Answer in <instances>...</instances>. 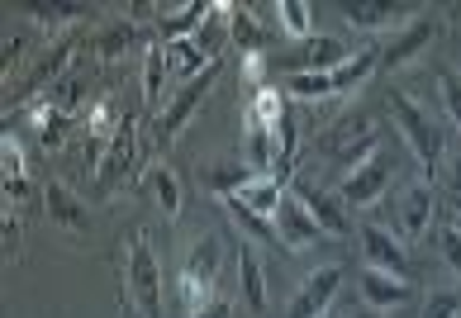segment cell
<instances>
[{
	"label": "cell",
	"instance_id": "12",
	"mask_svg": "<svg viewBox=\"0 0 461 318\" xmlns=\"http://www.w3.org/2000/svg\"><path fill=\"white\" fill-rule=\"evenodd\" d=\"M438 29H442V24H438V14H433V10H423L414 24H404L395 39L381 48V66H390V72H395V66H409V62L423 53V48L438 39Z\"/></svg>",
	"mask_w": 461,
	"mask_h": 318
},
{
	"label": "cell",
	"instance_id": "13",
	"mask_svg": "<svg viewBox=\"0 0 461 318\" xmlns=\"http://www.w3.org/2000/svg\"><path fill=\"white\" fill-rule=\"evenodd\" d=\"M319 238H323V228L314 224V214L304 209L295 195H285V205L276 214V243L285 247L290 257H295V252H304V247H314Z\"/></svg>",
	"mask_w": 461,
	"mask_h": 318
},
{
	"label": "cell",
	"instance_id": "15",
	"mask_svg": "<svg viewBox=\"0 0 461 318\" xmlns=\"http://www.w3.org/2000/svg\"><path fill=\"white\" fill-rule=\"evenodd\" d=\"M285 195H290V181H281V176H252V181H243V186H238V195H229V199H238V205L252 209L258 219L276 224Z\"/></svg>",
	"mask_w": 461,
	"mask_h": 318
},
{
	"label": "cell",
	"instance_id": "23",
	"mask_svg": "<svg viewBox=\"0 0 461 318\" xmlns=\"http://www.w3.org/2000/svg\"><path fill=\"white\" fill-rule=\"evenodd\" d=\"M143 186L152 190V199L162 205V219H181V176L167 162H152L143 172Z\"/></svg>",
	"mask_w": 461,
	"mask_h": 318
},
{
	"label": "cell",
	"instance_id": "18",
	"mask_svg": "<svg viewBox=\"0 0 461 318\" xmlns=\"http://www.w3.org/2000/svg\"><path fill=\"white\" fill-rule=\"evenodd\" d=\"M133 166V119H124V128L114 133V143L105 147V157H100V166H95V181H100V190H114L119 181H124V172Z\"/></svg>",
	"mask_w": 461,
	"mask_h": 318
},
{
	"label": "cell",
	"instance_id": "2",
	"mask_svg": "<svg viewBox=\"0 0 461 318\" xmlns=\"http://www.w3.org/2000/svg\"><path fill=\"white\" fill-rule=\"evenodd\" d=\"M124 299L133 318H162V266L152 257V233L133 228L124 247Z\"/></svg>",
	"mask_w": 461,
	"mask_h": 318
},
{
	"label": "cell",
	"instance_id": "3",
	"mask_svg": "<svg viewBox=\"0 0 461 318\" xmlns=\"http://www.w3.org/2000/svg\"><path fill=\"white\" fill-rule=\"evenodd\" d=\"M219 266H224V243H219V233H204L195 238V247L185 252V266H181V309L185 318L204 314L210 305H219Z\"/></svg>",
	"mask_w": 461,
	"mask_h": 318
},
{
	"label": "cell",
	"instance_id": "32",
	"mask_svg": "<svg viewBox=\"0 0 461 318\" xmlns=\"http://www.w3.org/2000/svg\"><path fill=\"white\" fill-rule=\"evenodd\" d=\"M0 166H5V186H29V162H24V147L20 138L5 128V143H0Z\"/></svg>",
	"mask_w": 461,
	"mask_h": 318
},
{
	"label": "cell",
	"instance_id": "14",
	"mask_svg": "<svg viewBox=\"0 0 461 318\" xmlns=\"http://www.w3.org/2000/svg\"><path fill=\"white\" fill-rule=\"evenodd\" d=\"M362 299H366V309H375V314H395V309L414 305V286L400 280V276H385V271L362 266Z\"/></svg>",
	"mask_w": 461,
	"mask_h": 318
},
{
	"label": "cell",
	"instance_id": "40",
	"mask_svg": "<svg viewBox=\"0 0 461 318\" xmlns=\"http://www.w3.org/2000/svg\"><path fill=\"white\" fill-rule=\"evenodd\" d=\"M243 76L262 91V57H243Z\"/></svg>",
	"mask_w": 461,
	"mask_h": 318
},
{
	"label": "cell",
	"instance_id": "25",
	"mask_svg": "<svg viewBox=\"0 0 461 318\" xmlns=\"http://www.w3.org/2000/svg\"><path fill=\"white\" fill-rule=\"evenodd\" d=\"M24 114H29V124H33V133H39L43 147H62V133L72 128V114H62L48 95L33 100V105H24Z\"/></svg>",
	"mask_w": 461,
	"mask_h": 318
},
{
	"label": "cell",
	"instance_id": "8",
	"mask_svg": "<svg viewBox=\"0 0 461 318\" xmlns=\"http://www.w3.org/2000/svg\"><path fill=\"white\" fill-rule=\"evenodd\" d=\"M77 48H81V33H67V39H58L48 53L33 62V72L24 76V86H20V105H33V95H39L43 86L53 91L58 81L72 72V57H77Z\"/></svg>",
	"mask_w": 461,
	"mask_h": 318
},
{
	"label": "cell",
	"instance_id": "19",
	"mask_svg": "<svg viewBox=\"0 0 461 318\" xmlns=\"http://www.w3.org/2000/svg\"><path fill=\"white\" fill-rule=\"evenodd\" d=\"M343 14H348V24H357V29H404V24H414L419 20V5H366V0H357V5H343Z\"/></svg>",
	"mask_w": 461,
	"mask_h": 318
},
{
	"label": "cell",
	"instance_id": "10",
	"mask_svg": "<svg viewBox=\"0 0 461 318\" xmlns=\"http://www.w3.org/2000/svg\"><path fill=\"white\" fill-rule=\"evenodd\" d=\"M362 257H366L371 271H385V276L409 280V252H404V238H395L390 228H381V224H362Z\"/></svg>",
	"mask_w": 461,
	"mask_h": 318
},
{
	"label": "cell",
	"instance_id": "21",
	"mask_svg": "<svg viewBox=\"0 0 461 318\" xmlns=\"http://www.w3.org/2000/svg\"><path fill=\"white\" fill-rule=\"evenodd\" d=\"M139 43H158V39H148V29L139 24V20H119V24H105V29H100V39L91 43L95 48V57L100 62H114L119 53H129V48H139Z\"/></svg>",
	"mask_w": 461,
	"mask_h": 318
},
{
	"label": "cell",
	"instance_id": "42",
	"mask_svg": "<svg viewBox=\"0 0 461 318\" xmlns=\"http://www.w3.org/2000/svg\"><path fill=\"white\" fill-rule=\"evenodd\" d=\"M323 318H333V314H323Z\"/></svg>",
	"mask_w": 461,
	"mask_h": 318
},
{
	"label": "cell",
	"instance_id": "17",
	"mask_svg": "<svg viewBox=\"0 0 461 318\" xmlns=\"http://www.w3.org/2000/svg\"><path fill=\"white\" fill-rule=\"evenodd\" d=\"M238 290L252 314H267V266L252 243H238Z\"/></svg>",
	"mask_w": 461,
	"mask_h": 318
},
{
	"label": "cell",
	"instance_id": "28",
	"mask_svg": "<svg viewBox=\"0 0 461 318\" xmlns=\"http://www.w3.org/2000/svg\"><path fill=\"white\" fill-rule=\"evenodd\" d=\"M162 48H167V66H172L176 76H185V81H191V76H200V72H204V66H210V62H219V57H210V53H204V48H200L195 39H181V43H162Z\"/></svg>",
	"mask_w": 461,
	"mask_h": 318
},
{
	"label": "cell",
	"instance_id": "35",
	"mask_svg": "<svg viewBox=\"0 0 461 318\" xmlns=\"http://www.w3.org/2000/svg\"><path fill=\"white\" fill-rule=\"evenodd\" d=\"M33 20H48V29H62V24H81L86 20V5H29Z\"/></svg>",
	"mask_w": 461,
	"mask_h": 318
},
{
	"label": "cell",
	"instance_id": "30",
	"mask_svg": "<svg viewBox=\"0 0 461 318\" xmlns=\"http://www.w3.org/2000/svg\"><path fill=\"white\" fill-rule=\"evenodd\" d=\"M276 24L281 33H290V39H314V10L304 5V0H276Z\"/></svg>",
	"mask_w": 461,
	"mask_h": 318
},
{
	"label": "cell",
	"instance_id": "26",
	"mask_svg": "<svg viewBox=\"0 0 461 318\" xmlns=\"http://www.w3.org/2000/svg\"><path fill=\"white\" fill-rule=\"evenodd\" d=\"M375 66H381V53H375V48H362V53H352L343 66H338L333 72V91L338 95H352V91H362L366 81H371V72Z\"/></svg>",
	"mask_w": 461,
	"mask_h": 318
},
{
	"label": "cell",
	"instance_id": "37",
	"mask_svg": "<svg viewBox=\"0 0 461 318\" xmlns=\"http://www.w3.org/2000/svg\"><path fill=\"white\" fill-rule=\"evenodd\" d=\"M438 247L447 257V266L461 276V224L456 219H438Z\"/></svg>",
	"mask_w": 461,
	"mask_h": 318
},
{
	"label": "cell",
	"instance_id": "29",
	"mask_svg": "<svg viewBox=\"0 0 461 318\" xmlns=\"http://www.w3.org/2000/svg\"><path fill=\"white\" fill-rule=\"evenodd\" d=\"M167 72H172V66H167V48L162 43L143 48V110L162 105V76Z\"/></svg>",
	"mask_w": 461,
	"mask_h": 318
},
{
	"label": "cell",
	"instance_id": "6",
	"mask_svg": "<svg viewBox=\"0 0 461 318\" xmlns=\"http://www.w3.org/2000/svg\"><path fill=\"white\" fill-rule=\"evenodd\" d=\"M219 72H224V62H210L200 76H191V81H185V86H181V95H176L172 105H167V110L158 114V138H162V143H172L176 133H181L185 124H191L195 114H200L204 95H210V86L219 81Z\"/></svg>",
	"mask_w": 461,
	"mask_h": 318
},
{
	"label": "cell",
	"instance_id": "24",
	"mask_svg": "<svg viewBox=\"0 0 461 318\" xmlns=\"http://www.w3.org/2000/svg\"><path fill=\"white\" fill-rule=\"evenodd\" d=\"M229 39L238 43V53H243V57H262L267 24H258V14H252L248 5H229Z\"/></svg>",
	"mask_w": 461,
	"mask_h": 318
},
{
	"label": "cell",
	"instance_id": "27",
	"mask_svg": "<svg viewBox=\"0 0 461 318\" xmlns=\"http://www.w3.org/2000/svg\"><path fill=\"white\" fill-rule=\"evenodd\" d=\"M243 114H252V119H258L262 128L281 133V124L290 119V110H285V91H281V86H262V91H252V105H248Z\"/></svg>",
	"mask_w": 461,
	"mask_h": 318
},
{
	"label": "cell",
	"instance_id": "9",
	"mask_svg": "<svg viewBox=\"0 0 461 318\" xmlns=\"http://www.w3.org/2000/svg\"><path fill=\"white\" fill-rule=\"evenodd\" d=\"M338 286H343V266H338V261L319 266L314 276L300 280V290H295V299H290L285 318H323L329 305H333V295H338Z\"/></svg>",
	"mask_w": 461,
	"mask_h": 318
},
{
	"label": "cell",
	"instance_id": "11",
	"mask_svg": "<svg viewBox=\"0 0 461 318\" xmlns=\"http://www.w3.org/2000/svg\"><path fill=\"white\" fill-rule=\"evenodd\" d=\"M352 53L343 48V39H329V33H314V39H304V48L300 53H290V57H281L276 66L285 76H300V72H338Z\"/></svg>",
	"mask_w": 461,
	"mask_h": 318
},
{
	"label": "cell",
	"instance_id": "7",
	"mask_svg": "<svg viewBox=\"0 0 461 318\" xmlns=\"http://www.w3.org/2000/svg\"><path fill=\"white\" fill-rule=\"evenodd\" d=\"M395 224H400V238H404V243H419V238H429V228H438V195H433V181H409V186L400 190Z\"/></svg>",
	"mask_w": 461,
	"mask_h": 318
},
{
	"label": "cell",
	"instance_id": "16",
	"mask_svg": "<svg viewBox=\"0 0 461 318\" xmlns=\"http://www.w3.org/2000/svg\"><path fill=\"white\" fill-rule=\"evenodd\" d=\"M290 195H295L300 205L314 214V224L329 233V238H343V233H348V205H343V199H333V195L314 190L310 181H290Z\"/></svg>",
	"mask_w": 461,
	"mask_h": 318
},
{
	"label": "cell",
	"instance_id": "4",
	"mask_svg": "<svg viewBox=\"0 0 461 318\" xmlns=\"http://www.w3.org/2000/svg\"><path fill=\"white\" fill-rule=\"evenodd\" d=\"M375 147H381V133H375V124L366 119V114L343 119V124H333L329 133H323V153L333 157V172L343 176V181L375 153Z\"/></svg>",
	"mask_w": 461,
	"mask_h": 318
},
{
	"label": "cell",
	"instance_id": "39",
	"mask_svg": "<svg viewBox=\"0 0 461 318\" xmlns=\"http://www.w3.org/2000/svg\"><path fill=\"white\" fill-rule=\"evenodd\" d=\"M423 318H461V295L456 290H433L429 305H423Z\"/></svg>",
	"mask_w": 461,
	"mask_h": 318
},
{
	"label": "cell",
	"instance_id": "36",
	"mask_svg": "<svg viewBox=\"0 0 461 318\" xmlns=\"http://www.w3.org/2000/svg\"><path fill=\"white\" fill-rule=\"evenodd\" d=\"M438 95H442V105H447L452 124L461 133V76L452 72V66H442V72H438Z\"/></svg>",
	"mask_w": 461,
	"mask_h": 318
},
{
	"label": "cell",
	"instance_id": "5",
	"mask_svg": "<svg viewBox=\"0 0 461 318\" xmlns=\"http://www.w3.org/2000/svg\"><path fill=\"white\" fill-rule=\"evenodd\" d=\"M390 181H395V157H390L385 147H375V153L343 181V205H348V209L381 205V199L390 195Z\"/></svg>",
	"mask_w": 461,
	"mask_h": 318
},
{
	"label": "cell",
	"instance_id": "34",
	"mask_svg": "<svg viewBox=\"0 0 461 318\" xmlns=\"http://www.w3.org/2000/svg\"><path fill=\"white\" fill-rule=\"evenodd\" d=\"M442 181H447V205H452V219L461 224V143H447V162H442Z\"/></svg>",
	"mask_w": 461,
	"mask_h": 318
},
{
	"label": "cell",
	"instance_id": "1",
	"mask_svg": "<svg viewBox=\"0 0 461 318\" xmlns=\"http://www.w3.org/2000/svg\"><path fill=\"white\" fill-rule=\"evenodd\" d=\"M385 105H390V119H395L400 138L414 147V157L423 162V172L442 176V162H447V138H442V128L433 124V114L419 105L409 91H385Z\"/></svg>",
	"mask_w": 461,
	"mask_h": 318
},
{
	"label": "cell",
	"instance_id": "22",
	"mask_svg": "<svg viewBox=\"0 0 461 318\" xmlns=\"http://www.w3.org/2000/svg\"><path fill=\"white\" fill-rule=\"evenodd\" d=\"M210 10H214V5H200V0H191V5H181V10H162V14H158V29H152V39H158V43L191 39V29L210 20Z\"/></svg>",
	"mask_w": 461,
	"mask_h": 318
},
{
	"label": "cell",
	"instance_id": "20",
	"mask_svg": "<svg viewBox=\"0 0 461 318\" xmlns=\"http://www.w3.org/2000/svg\"><path fill=\"white\" fill-rule=\"evenodd\" d=\"M43 209H48V224H58L67 233H86V205L62 186V181H48L43 190Z\"/></svg>",
	"mask_w": 461,
	"mask_h": 318
},
{
	"label": "cell",
	"instance_id": "38",
	"mask_svg": "<svg viewBox=\"0 0 461 318\" xmlns=\"http://www.w3.org/2000/svg\"><path fill=\"white\" fill-rule=\"evenodd\" d=\"M48 100H53V105H58L62 114H72V110H77V100H81V72H77V66L58 81L53 91H48Z\"/></svg>",
	"mask_w": 461,
	"mask_h": 318
},
{
	"label": "cell",
	"instance_id": "33",
	"mask_svg": "<svg viewBox=\"0 0 461 318\" xmlns=\"http://www.w3.org/2000/svg\"><path fill=\"white\" fill-rule=\"evenodd\" d=\"M224 209H229V219L248 233V238H258V243H276V224H267V219H258L252 209H243L238 199H224Z\"/></svg>",
	"mask_w": 461,
	"mask_h": 318
},
{
	"label": "cell",
	"instance_id": "31",
	"mask_svg": "<svg viewBox=\"0 0 461 318\" xmlns=\"http://www.w3.org/2000/svg\"><path fill=\"white\" fill-rule=\"evenodd\" d=\"M285 95L304 100V105H314V100H333V72H300V76H285Z\"/></svg>",
	"mask_w": 461,
	"mask_h": 318
},
{
	"label": "cell",
	"instance_id": "41",
	"mask_svg": "<svg viewBox=\"0 0 461 318\" xmlns=\"http://www.w3.org/2000/svg\"><path fill=\"white\" fill-rule=\"evenodd\" d=\"M195 318H233V305H229V299H219V305H210V309L195 314Z\"/></svg>",
	"mask_w": 461,
	"mask_h": 318
}]
</instances>
